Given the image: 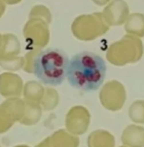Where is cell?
Listing matches in <instances>:
<instances>
[{
	"label": "cell",
	"instance_id": "6da1fadb",
	"mask_svg": "<svg viewBox=\"0 0 144 147\" xmlns=\"http://www.w3.org/2000/svg\"><path fill=\"white\" fill-rule=\"evenodd\" d=\"M106 64L103 58L90 51H82L69 61L67 80L72 87L82 91H94L103 83Z\"/></svg>",
	"mask_w": 144,
	"mask_h": 147
},
{
	"label": "cell",
	"instance_id": "7a4b0ae2",
	"mask_svg": "<svg viewBox=\"0 0 144 147\" xmlns=\"http://www.w3.org/2000/svg\"><path fill=\"white\" fill-rule=\"evenodd\" d=\"M69 58L61 49H46L37 55L34 62V74L49 85H60L67 77Z\"/></svg>",
	"mask_w": 144,
	"mask_h": 147
}]
</instances>
